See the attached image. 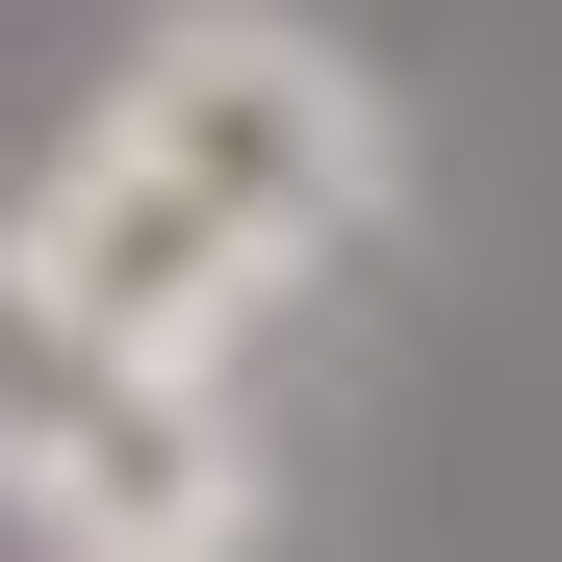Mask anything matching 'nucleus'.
<instances>
[{"instance_id": "1", "label": "nucleus", "mask_w": 562, "mask_h": 562, "mask_svg": "<svg viewBox=\"0 0 562 562\" xmlns=\"http://www.w3.org/2000/svg\"><path fill=\"white\" fill-rule=\"evenodd\" d=\"M103 154H154L205 231H256L281 281H333V256H384L409 231V103H384V52L307 26V0H154V26L103 52V103H77Z\"/></svg>"}, {"instance_id": "2", "label": "nucleus", "mask_w": 562, "mask_h": 562, "mask_svg": "<svg viewBox=\"0 0 562 562\" xmlns=\"http://www.w3.org/2000/svg\"><path fill=\"white\" fill-rule=\"evenodd\" d=\"M0 537H52V562H256L231 384H154V358L77 333L26 256H0Z\"/></svg>"}, {"instance_id": "3", "label": "nucleus", "mask_w": 562, "mask_h": 562, "mask_svg": "<svg viewBox=\"0 0 562 562\" xmlns=\"http://www.w3.org/2000/svg\"><path fill=\"white\" fill-rule=\"evenodd\" d=\"M0 256H26L77 333H128L154 384H231V358H256V307H307L256 231H205V205H179L154 154H103V128H52V179L0 205Z\"/></svg>"}]
</instances>
